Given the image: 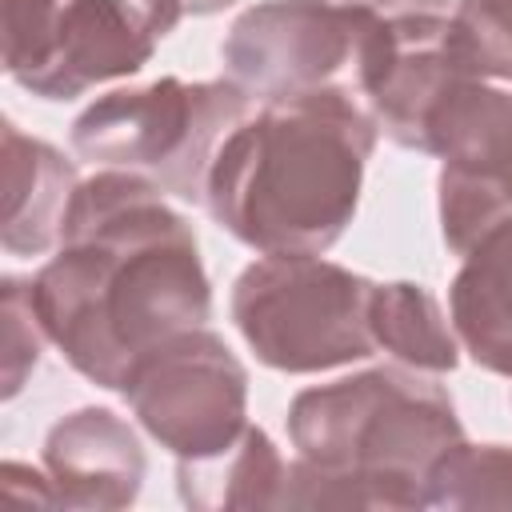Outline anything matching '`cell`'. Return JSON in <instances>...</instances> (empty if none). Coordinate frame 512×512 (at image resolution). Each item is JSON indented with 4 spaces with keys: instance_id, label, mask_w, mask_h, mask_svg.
Listing matches in <instances>:
<instances>
[{
    "instance_id": "obj_13",
    "label": "cell",
    "mask_w": 512,
    "mask_h": 512,
    "mask_svg": "<svg viewBox=\"0 0 512 512\" xmlns=\"http://www.w3.org/2000/svg\"><path fill=\"white\" fill-rule=\"evenodd\" d=\"M288 464L268 440L264 428L244 424V432L212 456L180 460L176 488L188 508L216 512V508H276L284 492Z\"/></svg>"
},
{
    "instance_id": "obj_18",
    "label": "cell",
    "mask_w": 512,
    "mask_h": 512,
    "mask_svg": "<svg viewBox=\"0 0 512 512\" xmlns=\"http://www.w3.org/2000/svg\"><path fill=\"white\" fill-rule=\"evenodd\" d=\"M0 316H4V400H12L24 380L32 376V368L40 364V348H44V328L40 316L32 308V292L28 280L4 276L0 288Z\"/></svg>"
},
{
    "instance_id": "obj_8",
    "label": "cell",
    "mask_w": 512,
    "mask_h": 512,
    "mask_svg": "<svg viewBox=\"0 0 512 512\" xmlns=\"http://www.w3.org/2000/svg\"><path fill=\"white\" fill-rule=\"evenodd\" d=\"M460 76L476 72L460 56L452 16L416 12L376 28L360 72V96L388 140L424 152L428 116Z\"/></svg>"
},
{
    "instance_id": "obj_11",
    "label": "cell",
    "mask_w": 512,
    "mask_h": 512,
    "mask_svg": "<svg viewBox=\"0 0 512 512\" xmlns=\"http://www.w3.org/2000/svg\"><path fill=\"white\" fill-rule=\"evenodd\" d=\"M76 184V164L64 152L4 120V252L44 256L56 248Z\"/></svg>"
},
{
    "instance_id": "obj_10",
    "label": "cell",
    "mask_w": 512,
    "mask_h": 512,
    "mask_svg": "<svg viewBox=\"0 0 512 512\" xmlns=\"http://www.w3.org/2000/svg\"><path fill=\"white\" fill-rule=\"evenodd\" d=\"M144 448L112 408H76L44 436V472L64 508H128L144 484Z\"/></svg>"
},
{
    "instance_id": "obj_12",
    "label": "cell",
    "mask_w": 512,
    "mask_h": 512,
    "mask_svg": "<svg viewBox=\"0 0 512 512\" xmlns=\"http://www.w3.org/2000/svg\"><path fill=\"white\" fill-rule=\"evenodd\" d=\"M448 312L460 348L484 372L512 380V220L460 256Z\"/></svg>"
},
{
    "instance_id": "obj_5",
    "label": "cell",
    "mask_w": 512,
    "mask_h": 512,
    "mask_svg": "<svg viewBox=\"0 0 512 512\" xmlns=\"http://www.w3.org/2000/svg\"><path fill=\"white\" fill-rule=\"evenodd\" d=\"M376 284L324 256H260L232 284V320L260 364L308 376L368 360Z\"/></svg>"
},
{
    "instance_id": "obj_19",
    "label": "cell",
    "mask_w": 512,
    "mask_h": 512,
    "mask_svg": "<svg viewBox=\"0 0 512 512\" xmlns=\"http://www.w3.org/2000/svg\"><path fill=\"white\" fill-rule=\"evenodd\" d=\"M148 8V16L156 20L160 36H168L184 16H212L220 8H228L232 0H140Z\"/></svg>"
},
{
    "instance_id": "obj_16",
    "label": "cell",
    "mask_w": 512,
    "mask_h": 512,
    "mask_svg": "<svg viewBox=\"0 0 512 512\" xmlns=\"http://www.w3.org/2000/svg\"><path fill=\"white\" fill-rule=\"evenodd\" d=\"M452 28L464 64L480 80L512 84V0H460Z\"/></svg>"
},
{
    "instance_id": "obj_9",
    "label": "cell",
    "mask_w": 512,
    "mask_h": 512,
    "mask_svg": "<svg viewBox=\"0 0 512 512\" xmlns=\"http://www.w3.org/2000/svg\"><path fill=\"white\" fill-rule=\"evenodd\" d=\"M156 40L160 28L140 0H64L52 56L20 88L40 100H76L104 80L136 76Z\"/></svg>"
},
{
    "instance_id": "obj_4",
    "label": "cell",
    "mask_w": 512,
    "mask_h": 512,
    "mask_svg": "<svg viewBox=\"0 0 512 512\" xmlns=\"http://www.w3.org/2000/svg\"><path fill=\"white\" fill-rule=\"evenodd\" d=\"M248 100L236 80L160 76L96 96L68 136L80 160L144 172L168 196L204 204L208 168L228 132L248 116Z\"/></svg>"
},
{
    "instance_id": "obj_3",
    "label": "cell",
    "mask_w": 512,
    "mask_h": 512,
    "mask_svg": "<svg viewBox=\"0 0 512 512\" xmlns=\"http://www.w3.org/2000/svg\"><path fill=\"white\" fill-rule=\"evenodd\" d=\"M464 436L448 388L408 364H376L320 388H304L288 408L296 456L324 468L412 484L424 492L428 464Z\"/></svg>"
},
{
    "instance_id": "obj_7",
    "label": "cell",
    "mask_w": 512,
    "mask_h": 512,
    "mask_svg": "<svg viewBox=\"0 0 512 512\" xmlns=\"http://www.w3.org/2000/svg\"><path fill=\"white\" fill-rule=\"evenodd\" d=\"M120 392L140 428L176 460L212 456L244 432L248 372L208 324L144 352Z\"/></svg>"
},
{
    "instance_id": "obj_14",
    "label": "cell",
    "mask_w": 512,
    "mask_h": 512,
    "mask_svg": "<svg viewBox=\"0 0 512 512\" xmlns=\"http://www.w3.org/2000/svg\"><path fill=\"white\" fill-rule=\"evenodd\" d=\"M368 320H372L376 348H384L408 368L440 376L460 364L464 348L456 340V328L444 320L440 300L424 284H412V280L376 284Z\"/></svg>"
},
{
    "instance_id": "obj_15",
    "label": "cell",
    "mask_w": 512,
    "mask_h": 512,
    "mask_svg": "<svg viewBox=\"0 0 512 512\" xmlns=\"http://www.w3.org/2000/svg\"><path fill=\"white\" fill-rule=\"evenodd\" d=\"M424 508H512V448L448 444L424 472Z\"/></svg>"
},
{
    "instance_id": "obj_6",
    "label": "cell",
    "mask_w": 512,
    "mask_h": 512,
    "mask_svg": "<svg viewBox=\"0 0 512 512\" xmlns=\"http://www.w3.org/2000/svg\"><path fill=\"white\" fill-rule=\"evenodd\" d=\"M384 16L336 0H260L220 44L228 80L248 96L284 100L344 88L360 96L368 44Z\"/></svg>"
},
{
    "instance_id": "obj_2",
    "label": "cell",
    "mask_w": 512,
    "mask_h": 512,
    "mask_svg": "<svg viewBox=\"0 0 512 512\" xmlns=\"http://www.w3.org/2000/svg\"><path fill=\"white\" fill-rule=\"evenodd\" d=\"M376 136L344 88L264 100L220 144L204 208L260 256H324L356 216Z\"/></svg>"
},
{
    "instance_id": "obj_1",
    "label": "cell",
    "mask_w": 512,
    "mask_h": 512,
    "mask_svg": "<svg viewBox=\"0 0 512 512\" xmlns=\"http://www.w3.org/2000/svg\"><path fill=\"white\" fill-rule=\"evenodd\" d=\"M28 292L60 356L112 392L144 352L212 316L192 224L152 176L128 168H100L76 184L56 256Z\"/></svg>"
},
{
    "instance_id": "obj_17",
    "label": "cell",
    "mask_w": 512,
    "mask_h": 512,
    "mask_svg": "<svg viewBox=\"0 0 512 512\" xmlns=\"http://www.w3.org/2000/svg\"><path fill=\"white\" fill-rule=\"evenodd\" d=\"M64 0H4V72L20 84L56 48Z\"/></svg>"
},
{
    "instance_id": "obj_20",
    "label": "cell",
    "mask_w": 512,
    "mask_h": 512,
    "mask_svg": "<svg viewBox=\"0 0 512 512\" xmlns=\"http://www.w3.org/2000/svg\"><path fill=\"white\" fill-rule=\"evenodd\" d=\"M336 4H356V8H368L384 20H396V16H416V12H440L448 8V0H336Z\"/></svg>"
}]
</instances>
